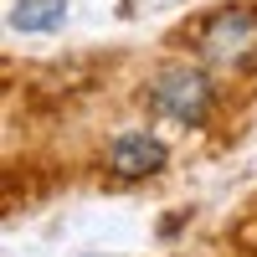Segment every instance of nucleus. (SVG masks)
Returning a JSON list of instances; mask_svg holds the SVG:
<instances>
[{
    "instance_id": "f257e3e1",
    "label": "nucleus",
    "mask_w": 257,
    "mask_h": 257,
    "mask_svg": "<svg viewBox=\"0 0 257 257\" xmlns=\"http://www.w3.org/2000/svg\"><path fill=\"white\" fill-rule=\"evenodd\" d=\"M211 98H216L211 93V77L196 72V67H165L144 88V103L160 118H175V123H201L211 113Z\"/></svg>"
},
{
    "instance_id": "f03ea898",
    "label": "nucleus",
    "mask_w": 257,
    "mask_h": 257,
    "mask_svg": "<svg viewBox=\"0 0 257 257\" xmlns=\"http://www.w3.org/2000/svg\"><path fill=\"white\" fill-rule=\"evenodd\" d=\"M201 57L242 72L257 57V6H226L201 26Z\"/></svg>"
},
{
    "instance_id": "7ed1b4c3",
    "label": "nucleus",
    "mask_w": 257,
    "mask_h": 257,
    "mask_svg": "<svg viewBox=\"0 0 257 257\" xmlns=\"http://www.w3.org/2000/svg\"><path fill=\"white\" fill-rule=\"evenodd\" d=\"M108 170L118 180H144L155 170H165V144L155 134H118L108 144Z\"/></svg>"
},
{
    "instance_id": "20e7f679",
    "label": "nucleus",
    "mask_w": 257,
    "mask_h": 257,
    "mask_svg": "<svg viewBox=\"0 0 257 257\" xmlns=\"http://www.w3.org/2000/svg\"><path fill=\"white\" fill-rule=\"evenodd\" d=\"M67 16V0H16L11 6V26L16 31H52Z\"/></svg>"
}]
</instances>
